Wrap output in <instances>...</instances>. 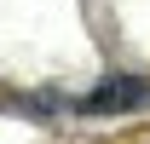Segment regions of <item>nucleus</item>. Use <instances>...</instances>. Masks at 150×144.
Wrapping results in <instances>:
<instances>
[{
	"label": "nucleus",
	"instance_id": "nucleus-1",
	"mask_svg": "<svg viewBox=\"0 0 150 144\" xmlns=\"http://www.w3.org/2000/svg\"><path fill=\"white\" fill-rule=\"evenodd\" d=\"M75 109H81V115H127V109H150V75H104Z\"/></svg>",
	"mask_w": 150,
	"mask_h": 144
}]
</instances>
